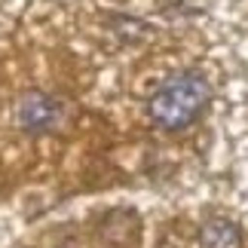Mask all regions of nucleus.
<instances>
[{"mask_svg":"<svg viewBox=\"0 0 248 248\" xmlns=\"http://www.w3.org/2000/svg\"><path fill=\"white\" fill-rule=\"evenodd\" d=\"M212 98V86L199 71H181L156 86V92L147 101V113L159 129L181 132L190 123L199 120Z\"/></svg>","mask_w":248,"mask_h":248,"instance_id":"1","label":"nucleus"},{"mask_svg":"<svg viewBox=\"0 0 248 248\" xmlns=\"http://www.w3.org/2000/svg\"><path fill=\"white\" fill-rule=\"evenodd\" d=\"M62 123V104L46 92H28L18 101V126L28 135H43L52 132Z\"/></svg>","mask_w":248,"mask_h":248,"instance_id":"2","label":"nucleus"},{"mask_svg":"<svg viewBox=\"0 0 248 248\" xmlns=\"http://www.w3.org/2000/svg\"><path fill=\"white\" fill-rule=\"evenodd\" d=\"M202 248H242V230L230 217H208L199 230Z\"/></svg>","mask_w":248,"mask_h":248,"instance_id":"3","label":"nucleus"}]
</instances>
